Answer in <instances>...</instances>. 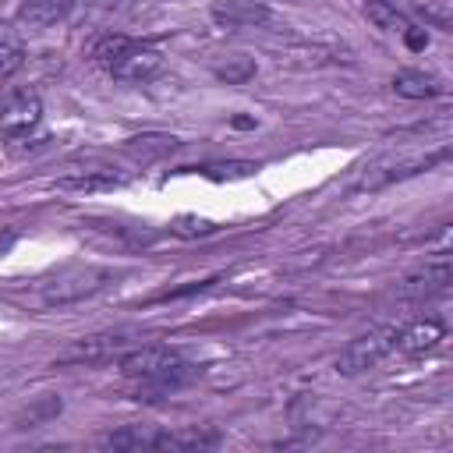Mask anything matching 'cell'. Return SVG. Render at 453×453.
Wrapping results in <instances>:
<instances>
[{"instance_id":"18","label":"cell","mask_w":453,"mask_h":453,"mask_svg":"<svg viewBox=\"0 0 453 453\" xmlns=\"http://www.w3.org/2000/svg\"><path fill=\"white\" fill-rule=\"evenodd\" d=\"M180 142L173 134H138V138H127V152L142 156V159H156V156H166L173 152Z\"/></svg>"},{"instance_id":"17","label":"cell","mask_w":453,"mask_h":453,"mask_svg":"<svg viewBox=\"0 0 453 453\" xmlns=\"http://www.w3.org/2000/svg\"><path fill=\"white\" fill-rule=\"evenodd\" d=\"M120 177L106 173V170H85V173H71V177H60L57 188L60 191H78V195H88V191H110L117 188Z\"/></svg>"},{"instance_id":"5","label":"cell","mask_w":453,"mask_h":453,"mask_svg":"<svg viewBox=\"0 0 453 453\" xmlns=\"http://www.w3.org/2000/svg\"><path fill=\"white\" fill-rule=\"evenodd\" d=\"M142 343V333L138 329H106V333H92V336H81L67 354L64 361H74V365H96V361H113L120 357L124 350L138 347Z\"/></svg>"},{"instance_id":"7","label":"cell","mask_w":453,"mask_h":453,"mask_svg":"<svg viewBox=\"0 0 453 453\" xmlns=\"http://www.w3.org/2000/svg\"><path fill=\"white\" fill-rule=\"evenodd\" d=\"M177 361H180V354L173 347H166V343H138V347H131V350H124L117 357L120 375L134 379V382L149 379V375H156V372H163V368H170Z\"/></svg>"},{"instance_id":"10","label":"cell","mask_w":453,"mask_h":453,"mask_svg":"<svg viewBox=\"0 0 453 453\" xmlns=\"http://www.w3.org/2000/svg\"><path fill=\"white\" fill-rule=\"evenodd\" d=\"M198 375H202V368L180 357L177 365H170V368H163V372H156V375H149V379H138L134 400H159V396H166V393H177V389L191 386Z\"/></svg>"},{"instance_id":"19","label":"cell","mask_w":453,"mask_h":453,"mask_svg":"<svg viewBox=\"0 0 453 453\" xmlns=\"http://www.w3.org/2000/svg\"><path fill=\"white\" fill-rule=\"evenodd\" d=\"M60 396H39V400H32L25 411H21V418H18V428H35V425H46V421H53L57 414H60Z\"/></svg>"},{"instance_id":"13","label":"cell","mask_w":453,"mask_h":453,"mask_svg":"<svg viewBox=\"0 0 453 453\" xmlns=\"http://www.w3.org/2000/svg\"><path fill=\"white\" fill-rule=\"evenodd\" d=\"M393 92L403 96V99H432V96H442L446 85H442V78H435L428 71L403 67V71L393 74Z\"/></svg>"},{"instance_id":"20","label":"cell","mask_w":453,"mask_h":453,"mask_svg":"<svg viewBox=\"0 0 453 453\" xmlns=\"http://www.w3.org/2000/svg\"><path fill=\"white\" fill-rule=\"evenodd\" d=\"M212 74L226 85H244L248 78H255V60L251 57H226L212 67Z\"/></svg>"},{"instance_id":"23","label":"cell","mask_w":453,"mask_h":453,"mask_svg":"<svg viewBox=\"0 0 453 453\" xmlns=\"http://www.w3.org/2000/svg\"><path fill=\"white\" fill-rule=\"evenodd\" d=\"M255 173V163H216V166H205V177H251Z\"/></svg>"},{"instance_id":"4","label":"cell","mask_w":453,"mask_h":453,"mask_svg":"<svg viewBox=\"0 0 453 453\" xmlns=\"http://www.w3.org/2000/svg\"><path fill=\"white\" fill-rule=\"evenodd\" d=\"M42 120V99L35 88H11L0 99V134L7 142L28 138Z\"/></svg>"},{"instance_id":"1","label":"cell","mask_w":453,"mask_h":453,"mask_svg":"<svg viewBox=\"0 0 453 453\" xmlns=\"http://www.w3.org/2000/svg\"><path fill=\"white\" fill-rule=\"evenodd\" d=\"M110 280H113V273L103 265H64L53 276L35 283V297L42 308H64V304L99 294L103 287H110Z\"/></svg>"},{"instance_id":"11","label":"cell","mask_w":453,"mask_h":453,"mask_svg":"<svg viewBox=\"0 0 453 453\" xmlns=\"http://www.w3.org/2000/svg\"><path fill=\"white\" fill-rule=\"evenodd\" d=\"M74 0H21L18 4V25L21 28H32V32H42V28H53L60 21H67Z\"/></svg>"},{"instance_id":"22","label":"cell","mask_w":453,"mask_h":453,"mask_svg":"<svg viewBox=\"0 0 453 453\" xmlns=\"http://www.w3.org/2000/svg\"><path fill=\"white\" fill-rule=\"evenodd\" d=\"M21 64H25V50L14 39L0 35V78H11L14 71H21Z\"/></svg>"},{"instance_id":"3","label":"cell","mask_w":453,"mask_h":453,"mask_svg":"<svg viewBox=\"0 0 453 453\" xmlns=\"http://www.w3.org/2000/svg\"><path fill=\"white\" fill-rule=\"evenodd\" d=\"M393 350H396V326L368 329V333L354 336V340L336 354V372H340V375H361V372L375 368L379 361H386Z\"/></svg>"},{"instance_id":"16","label":"cell","mask_w":453,"mask_h":453,"mask_svg":"<svg viewBox=\"0 0 453 453\" xmlns=\"http://www.w3.org/2000/svg\"><path fill=\"white\" fill-rule=\"evenodd\" d=\"M365 18H368L375 28H382V32H396V35H403V32L411 28L407 14H403L393 0H365Z\"/></svg>"},{"instance_id":"8","label":"cell","mask_w":453,"mask_h":453,"mask_svg":"<svg viewBox=\"0 0 453 453\" xmlns=\"http://www.w3.org/2000/svg\"><path fill=\"white\" fill-rule=\"evenodd\" d=\"M209 18L219 28H262L273 21V11L258 0H212Z\"/></svg>"},{"instance_id":"12","label":"cell","mask_w":453,"mask_h":453,"mask_svg":"<svg viewBox=\"0 0 453 453\" xmlns=\"http://www.w3.org/2000/svg\"><path fill=\"white\" fill-rule=\"evenodd\" d=\"M446 326L439 319H414L407 326H396V350L403 354H425L442 340Z\"/></svg>"},{"instance_id":"14","label":"cell","mask_w":453,"mask_h":453,"mask_svg":"<svg viewBox=\"0 0 453 453\" xmlns=\"http://www.w3.org/2000/svg\"><path fill=\"white\" fill-rule=\"evenodd\" d=\"M163 432L152 425H124L103 439L106 449H159Z\"/></svg>"},{"instance_id":"2","label":"cell","mask_w":453,"mask_h":453,"mask_svg":"<svg viewBox=\"0 0 453 453\" xmlns=\"http://www.w3.org/2000/svg\"><path fill=\"white\" fill-rule=\"evenodd\" d=\"M439 159H446V149H439L435 156H382V159H372V163L357 173V180L350 184V191H357V195H365V191H382V188H389V184H396V180H407V177L428 170V166L439 163Z\"/></svg>"},{"instance_id":"21","label":"cell","mask_w":453,"mask_h":453,"mask_svg":"<svg viewBox=\"0 0 453 453\" xmlns=\"http://www.w3.org/2000/svg\"><path fill=\"white\" fill-rule=\"evenodd\" d=\"M127 42H131L127 35H120V32H106V35H99V39L92 42V60H96V64L106 71V67H110V64L120 57V50H124Z\"/></svg>"},{"instance_id":"15","label":"cell","mask_w":453,"mask_h":453,"mask_svg":"<svg viewBox=\"0 0 453 453\" xmlns=\"http://www.w3.org/2000/svg\"><path fill=\"white\" fill-rule=\"evenodd\" d=\"M219 432L216 428H180V432H163L159 449H216Z\"/></svg>"},{"instance_id":"6","label":"cell","mask_w":453,"mask_h":453,"mask_svg":"<svg viewBox=\"0 0 453 453\" xmlns=\"http://www.w3.org/2000/svg\"><path fill=\"white\" fill-rule=\"evenodd\" d=\"M159 71H163V53H159L156 46H145V42H134V39H131V42L120 50V57L106 67L110 78H117V81H131V85H138V81H152Z\"/></svg>"},{"instance_id":"9","label":"cell","mask_w":453,"mask_h":453,"mask_svg":"<svg viewBox=\"0 0 453 453\" xmlns=\"http://www.w3.org/2000/svg\"><path fill=\"white\" fill-rule=\"evenodd\" d=\"M449 280H453V269H449V258H432L425 262L418 273H411L400 287V297H411V301H425V297H439L449 290Z\"/></svg>"}]
</instances>
